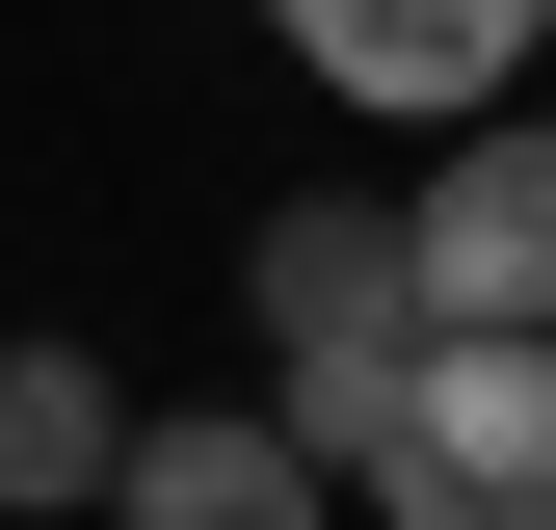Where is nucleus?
<instances>
[{
	"mask_svg": "<svg viewBox=\"0 0 556 530\" xmlns=\"http://www.w3.org/2000/svg\"><path fill=\"white\" fill-rule=\"evenodd\" d=\"M239 292H265V425L344 478V451L397 425V371H425V265H397V213H344V186H318V213L239 239Z\"/></svg>",
	"mask_w": 556,
	"mask_h": 530,
	"instance_id": "f257e3e1",
	"label": "nucleus"
},
{
	"mask_svg": "<svg viewBox=\"0 0 556 530\" xmlns=\"http://www.w3.org/2000/svg\"><path fill=\"white\" fill-rule=\"evenodd\" d=\"M344 478L397 530H556V318H425V371Z\"/></svg>",
	"mask_w": 556,
	"mask_h": 530,
	"instance_id": "f03ea898",
	"label": "nucleus"
},
{
	"mask_svg": "<svg viewBox=\"0 0 556 530\" xmlns=\"http://www.w3.org/2000/svg\"><path fill=\"white\" fill-rule=\"evenodd\" d=\"M397 265H425V318H556V106L504 80L425 160V213H397Z\"/></svg>",
	"mask_w": 556,
	"mask_h": 530,
	"instance_id": "7ed1b4c3",
	"label": "nucleus"
},
{
	"mask_svg": "<svg viewBox=\"0 0 556 530\" xmlns=\"http://www.w3.org/2000/svg\"><path fill=\"white\" fill-rule=\"evenodd\" d=\"M292 27V80H344V106H397V132H477L530 80V0H265Z\"/></svg>",
	"mask_w": 556,
	"mask_h": 530,
	"instance_id": "20e7f679",
	"label": "nucleus"
},
{
	"mask_svg": "<svg viewBox=\"0 0 556 530\" xmlns=\"http://www.w3.org/2000/svg\"><path fill=\"white\" fill-rule=\"evenodd\" d=\"M106 530H344V478L265 425V398H186V425L106 451Z\"/></svg>",
	"mask_w": 556,
	"mask_h": 530,
	"instance_id": "39448f33",
	"label": "nucleus"
},
{
	"mask_svg": "<svg viewBox=\"0 0 556 530\" xmlns=\"http://www.w3.org/2000/svg\"><path fill=\"white\" fill-rule=\"evenodd\" d=\"M106 451H132V398H106V345H0V530L106 504Z\"/></svg>",
	"mask_w": 556,
	"mask_h": 530,
	"instance_id": "423d86ee",
	"label": "nucleus"
},
{
	"mask_svg": "<svg viewBox=\"0 0 556 530\" xmlns=\"http://www.w3.org/2000/svg\"><path fill=\"white\" fill-rule=\"evenodd\" d=\"M530 53H556V0H530Z\"/></svg>",
	"mask_w": 556,
	"mask_h": 530,
	"instance_id": "0eeeda50",
	"label": "nucleus"
}]
</instances>
